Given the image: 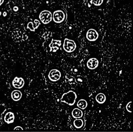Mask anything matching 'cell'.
<instances>
[{
  "label": "cell",
  "mask_w": 133,
  "mask_h": 132,
  "mask_svg": "<svg viewBox=\"0 0 133 132\" xmlns=\"http://www.w3.org/2000/svg\"><path fill=\"white\" fill-rule=\"evenodd\" d=\"M76 93L73 91H69L66 93H64L60 99L62 102H63L69 106H73L77 98Z\"/></svg>",
  "instance_id": "obj_1"
},
{
  "label": "cell",
  "mask_w": 133,
  "mask_h": 132,
  "mask_svg": "<svg viewBox=\"0 0 133 132\" xmlns=\"http://www.w3.org/2000/svg\"><path fill=\"white\" fill-rule=\"evenodd\" d=\"M76 48V45L74 40L65 38L63 44V49L67 52L70 53L73 52Z\"/></svg>",
  "instance_id": "obj_2"
},
{
  "label": "cell",
  "mask_w": 133,
  "mask_h": 132,
  "mask_svg": "<svg viewBox=\"0 0 133 132\" xmlns=\"http://www.w3.org/2000/svg\"><path fill=\"white\" fill-rule=\"evenodd\" d=\"M39 18L42 22L46 24L49 23L52 20V14L50 11L44 10L41 12L39 15Z\"/></svg>",
  "instance_id": "obj_3"
},
{
  "label": "cell",
  "mask_w": 133,
  "mask_h": 132,
  "mask_svg": "<svg viewBox=\"0 0 133 132\" xmlns=\"http://www.w3.org/2000/svg\"><path fill=\"white\" fill-rule=\"evenodd\" d=\"M52 18L55 23H60L64 20L65 18V14L62 10H57L54 12Z\"/></svg>",
  "instance_id": "obj_4"
},
{
  "label": "cell",
  "mask_w": 133,
  "mask_h": 132,
  "mask_svg": "<svg viewBox=\"0 0 133 132\" xmlns=\"http://www.w3.org/2000/svg\"><path fill=\"white\" fill-rule=\"evenodd\" d=\"M61 76V74L60 71L56 69H51L50 70L48 77L49 79L53 82H56L58 80H59Z\"/></svg>",
  "instance_id": "obj_5"
},
{
  "label": "cell",
  "mask_w": 133,
  "mask_h": 132,
  "mask_svg": "<svg viewBox=\"0 0 133 132\" xmlns=\"http://www.w3.org/2000/svg\"><path fill=\"white\" fill-rule=\"evenodd\" d=\"M99 36V34L97 31H96L95 29L93 28H90L89 29L86 35V38L89 41H96Z\"/></svg>",
  "instance_id": "obj_6"
},
{
  "label": "cell",
  "mask_w": 133,
  "mask_h": 132,
  "mask_svg": "<svg viewBox=\"0 0 133 132\" xmlns=\"http://www.w3.org/2000/svg\"><path fill=\"white\" fill-rule=\"evenodd\" d=\"M12 86L17 89H21L24 85V80L22 77H15L12 81Z\"/></svg>",
  "instance_id": "obj_7"
},
{
  "label": "cell",
  "mask_w": 133,
  "mask_h": 132,
  "mask_svg": "<svg viewBox=\"0 0 133 132\" xmlns=\"http://www.w3.org/2000/svg\"><path fill=\"white\" fill-rule=\"evenodd\" d=\"M99 65V61L96 58H90L87 62V66L90 69L96 68Z\"/></svg>",
  "instance_id": "obj_8"
},
{
  "label": "cell",
  "mask_w": 133,
  "mask_h": 132,
  "mask_svg": "<svg viewBox=\"0 0 133 132\" xmlns=\"http://www.w3.org/2000/svg\"><path fill=\"white\" fill-rule=\"evenodd\" d=\"M61 42L59 40H54L52 39L51 42L49 44V47L50 48V51L56 52L59 49V47L61 46Z\"/></svg>",
  "instance_id": "obj_9"
},
{
  "label": "cell",
  "mask_w": 133,
  "mask_h": 132,
  "mask_svg": "<svg viewBox=\"0 0 133 132\" xmlns=\"http://www.w3.org/2000/svg\"><path fill=\"white\" fill-rule=\"evenodd\" d=\"M15 115L12 112H8L4 116V121L7 124H10L14 122Z\"/></svg>",
  "instance_id": "obj_10"
},
{
  "label": "cell",
  "mask_w": 133,
  "mask_h": 132,
  "mask_svg": "<svg viewBox=\"0 0 133 132\" xmlns=\"http://www.w3.org/2000/svg\"><path fill=\"white\" fill-rule=\"evenodd\" d=\"M22 93L19 90H14L11 93V97L14 101H18L22 97Z\"/></svg>",
  "instance_id": "obj_11"
},
{
  "label": "cell",
  "mask_w": 133,
  "mask_h": 132,
  "mask_svg": "<svg viewBox=\"0 0 133 132\" xmlns=\"http://www.w3.org/2000/svg\"><path fill=\"white\" fill-rule=\"evenodd\" d=\"M72 115L75 119L81 118L83 115V113L82 110L78 108H74L72 111Z\"/></svg>",
  "instance_id": "obj_12"
},
{
  "label": "cell",
  "mask_w": 133,
  "mask_h": 132,
  "mask_svg": "<svg viewBox=\"0 0 133 132\" xmlns=\"http://www.w3.org/2000/svg\"><path fill=\"white\" fill-rule=\"evenodd\" d=\"M96 100L98 104H102L106 100V96L103 93H99L96 96Z\"/></svg>",
  "instance_id": "obj_13"
},
{
  "label": "cell",
  "mask_w": 133,
  "mask_h": 132,
  "mask_svg": "<svg viewBox=\"0 0 133 132\" xmlns=\"http://www.w3.org/2000/svg\"><path fill=\"white\" fill-rule=\"evenodd\" d=\"M87 101L83 99H79L77 103V106L82 109H86V108L87 107Z\"/></svg>",
  "instance_id": "obj_14"
},
{
  "label": "cell",
  "mask_w": 133,
  "mask_h": 132,
  "mask_svg": "<svg viewBox=\"0 0 133 132\" xmlns=\"http://www.w3.org/2000/svg\"><path fill=\"white\" fill-rule=\"evenodd\" d=\"M84 124V122L83 120L82 119H80L79 118L78 119H76L73 122V125L75 126V128H81L83 126Z\"/></svg>",
  "instance_id": "obj_15"
},
{
  "label": "cell",
  "mask_w": 133,
  "mask_h": 132,
  "mask_svg": "<svg viewBox=\"0 0 133 132\" xmlns=\"http://www.w3.org/2000/svg\"><path fill=\"white\" fill-rule=\"evenodd\" d=\"M39 24H40L39 22H37L35 25H33V23L32 22H30L28 23L27 25V28H29L30 30L32 31H34L38 27Z\"/></svg>",
  "instance_id": "obj_16"
},
{
  "label": "cell",
  "mask_w": 133,
  "mask_h": 132,
  "mask_svg": "<svg viewBox=\"0 0 133 132\" xmlns=\"http://www.w3.org/2000/svg\"><path fill=\"white\" fill-rule=\"evenodd\" d=\"M103 0H91L90 3H92L95 6H100L103 3Z\"/></svg>",
  "instance_id": "obj_17"
},
{
  "label": "cell",
  "mask_w": 133,
  "mask_h": 132,
  "mask_svg": "<svg viewBox=\"0 0 133 132\" xmlns=\"http://www.w3.org/2000/svg\"><path fill=\"white\" fill-rule=\"evenodd\" d=\"M131 101H130L129 102L126 106V110L128 112L131 113Z\"/></svg>",
  "instance_id": "obj_18"
},
{
  "label": "cell",
  "mask_w": 133,
  "mask_h": 132,
  "mask_svg": "<svg viewBox=\"0 0 133 132\" xmlns=\"http://www.w3.org/2000/svg\"><path fill=\"white\" fill-rule=\"evenodd\" d=\"M14 130H22L23 128L21 126H17V127H15Z\"/></svg>",
  "instance_id": "obj_19"
},
{
  "label": "cell",
  "mask_w": 133,
  "mask_h": 132,
  "mask_svg": "<svg viewBox=\"0 0 133 132\" xmlns=\"http://www.w3.org/2000/svg\"><path fill=\"white\" fill-rule=\"evenodd\" d=\"M4 0H0V6L2 5V4L4 3Z\"/></svg>",
  "instance_id": "obj_20"
},
{
  "label": "cell",
  "mask_w": 133,
  "mask_h": 132,
  "mask_svg": "<svg viewBox=\"0 0 133 132\" xmlns=\"http://www.w3.org/2000/svg\"><path fill=\"white\" fill-rule=\"evenodd\" d=\"M1 14H2V12H1V11H0V16H1Z\"/></svg>",
  "instance_id": "obj_21"
}]
</instances>
